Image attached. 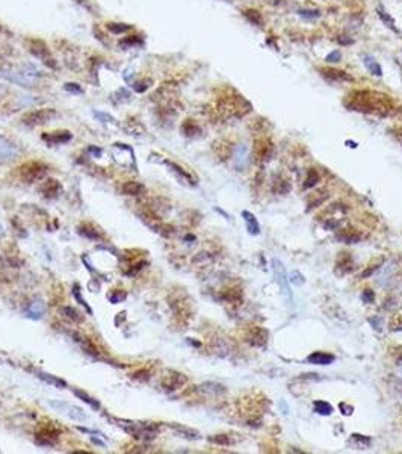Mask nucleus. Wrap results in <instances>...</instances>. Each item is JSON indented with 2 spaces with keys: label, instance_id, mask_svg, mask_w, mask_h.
<instances>
[{
  "label": "nucleus",
  "instance_id": "obj_39",
  "mask_svg": "<svg viewBox=\"0 0 402 454\" xmlns=\"http://www.w3.org/2000/svg\"><path fill=\"white\" fill-rule=\"evenodd\" d=\"M73 295H74V299L79 302V304H82L85 309H86V312L90 313V315H93V309L88 306V303H86V300L85 299H82V295H80V288H79V285H74L73 286Z\"/></svg>",
  "mask_w": 402,
  "mask_h": 454
},
{
  "label": "nucleus",
  "instance_id": "obj_2",
  "mask_svg": "<svg viewBox=\"0 0 402 454\" xmlns=\"http://www.w3.org/2000/svg\"><path fill=\"white\" fill-rule=\"evenodd\" d=\"M114 423H118L115 426L126 430L129 434H132L138 441H151L154 439L157 433H159V426L154 423H142V421H129V420H115L111 418Z\"/></svg>",
  "mask_w": 402,
  "mask_h": 454
},
{
  "label": "nucleus",
  "instance_id": "obj_32",
  "mask_svg": "<svg viewBox=\"0 0 402 454\" xmlns=\"http://www.w3.org/2000/svg\"><path fill=\"white\" fill-rule=\"evenodd\" d=\"M59 310H61V313H62V315H64L65 318L71 320L73 323H82V320H83V317L80 315V313H79L74 307H71V306H64V307H61Z\"/></svg>",
  "mask_w": 402,
  "mask_h": 454
},
{
  "label": "nucleus",
  "instance_id": "obj_12",
  "mask_svg": "<svg viewBox=\"0 0 402 454\" xmlns=\"http://www.w3.org/2000/svg\"><path fill=\"white\" fill-rule=\"evenodd\" d=\"M185 383H186V376H183L182 373H177V371H169L165 376L162 385L166 391H176V389L182 388Z\"/></svg>",
  "mask_w": 402,
  "mask_h": 454
},
{
  "label": "nucleus",
  "instance_id": "obj_45",
  "mask_svg": "<svg viewBox=\"0 0 402 454\" xmlns=\"http://www.w3.org/2000/svg\"><path fill=\"white\" fill-rule=\"evenodd\" d=\"M94 115L101 121V123H117L115 121V118L112 117V115H109V114H104V112H94Z\"/></svg>",
  "mask_w": 402,
  "mask_h": 454
},
{
  "label": "nucleus",
  "instance_id": "obj_46",
  "mask_svg": "<svg viewBox=\"0 0 402 454\" xmlns=\"http://www.w3.org/2000/svg\"><path fill=\"white\" fill-rule=\"evenodd\" d=\"M290 282H293V285H298V286H301L303 283H304V277H303V274H300L298 271H295V273H292L290 274Z\"/></svg>",
  "mask_w": 402,
  "mask_h": 454
},
{
  "label": "nucleus",
  "instance_id": "obj_44",
  "mask_svg": "<svg viewBox=\"0 0 402 454\" xmlns=\"http://www.w3.org/2000/svg\"><path fill=\"white\" fill-rule=\"evenodd\" d=\"M390 328L393 331H401L402 330V313L401 315H395L390 321Z\"/></svg>",
  "mask_w": 402,
  "mask_h": 454
},
{
  "label": "nucleus",
  "instance_id": "obj_11",
  "mask_svg": "<svg viewBox=\"0 0 402 454\" xmlns=\"http://www.w3.org/2000/svg\"><path fill=\"white\" fill-rule=\"evenodd\" d=\"M268 331L263 327L254 326L247 330V342L254 347H263L268 342Z\"/></svg>",
  "mask_w": 402,
  "mask_h": 454
},
{
  "label": "nucleus",
  "instance_id": "obj_14",
  "mask_svg": "<svg viewBox=\"0 0 402 454\" xmlns=\"http://www.w3.org/2000/svg\"><path fill=\"white\" fill-rule=\"evenodd\" d=\"M58 436H59V433L55 429L50 427V429H43L41 431H38L37 436H35V439H37V444H40L43 447H51V445L56 444Z\"/></svg>",
  "mask_w": 402,
  "mask_h": 454
},
{
  "label": "nucleus",
  "instance_id": "obj_31",
  "mask_svg": "<svg viewBox=\"0 0 402 454\" xmlns=\"http://www.w3.org/2000/svg\"><path fill=\"white\" fill-rule=\"evenodd\" d=\"M182 132L186 136H195V135H198L201 132V129H200V126L195 123L194 120H186L185 123L182 125Z\"/></svg>",
  "mask_w": 402,
  "mask_h": 454
},
{
  "label": "nucleus",
  "instance_id": "obj_47",
  "mask_svg": "<svg viewBox=\"0 0 402 454\" xmlns=\"http://www.w3.org/2000/svg\"><path fill=\"white\" fill-rule=\"evenodd\" d=\"M65 90L70 91V93H76V94L83 93V90L80 88V86H79L77 83H65Z\"/></svg>",
  "mask_w": 402,
  "mask_h": 454
},
{
  "label": "nucleus",
  "instance_id": "obj_9",
  "mask_svg": "<svg viewBox=\"0 0 402 454\" xmlns=\"http://www.w3.org/2000/svg\"><path fill=\"white\" fill-rule=\"evenodd\" d=\"M20 154V150L14 143H11L8 138L0 136V162H9L17 159Z\"/></svg>",
  "mask_w": 402,
  "mask_h": 454
},
{
  "label": "nucleus",
  "instance_id": "obj_54",
  "mask_svg": "<svg viewBox=\"0 0 402 454\" xmlns=\"http://www.w3.org/2000/svg\"><path fill=\"white\" fill-rule=\"evenodd\" d=\"M88 151H90V153H93V154H95L97 158H100L101 153H103V150H101V149H98V147H93V146L88 149Z\"/></svg>",
  "mask_w": 402,
  "mask_h": 454
},
{
  "label": "nucleus",
  "instance_id": "obj_55",
  "mask_svg": "<svg viewBox=\"0 0 402 454\" xmlns=\"http://www.w3.org/2000/svg\"><path fill=\"white\" fill-rule=\"evenodd\" d=\"M339 43H340V44H351L353 41H351V40H346L345 37H342V38H339Z\"/></svg>",
  "mask_w": 402,
  "mask_h": 454
},
{
  "label": "nucleus",
  "instance_id": "obj_3",
  "mask_svg": "<svg viewBox=\"0 0 402 454\" xmlns=\"http://www.w3.org/2000/svg\"><path fill=\"white\" fill-rule=\"evenodd\" d=\"M27 50L32 53V56H35L38 61H41L47 68H50V70L58 68V62H56L55 56L51 55L48 46L43 40H38V38L29 40L27 41Z\"/></svg>",
  "mask_w": 402,
  "mask_h": 454
},
{
  "label": "nucleus",
  "instance_id": "obj_1",
  "mask_svg": "<svg viewBox=\"0 0 402 454\" xmlns=\"http://www.w3.org/2000/svg\"><path fill=\"white\" fill-rule=\"evenodd\" d=\"M345 104L353 111L377 115H387L393 109L390 99L377 91H354L348 96Z\"/></svg>",
  "mask_w": 402,
  "mask_h": 454
},
{
  "label": "nucleus",
  "instance_id": "obj_53",
  "mask_svg": "<svg viewBox=\"0 0 402 454\" xmlns=\"http://www.w3.org/2000/svg\"><path fill=\"white\" fill-rule=\"evenodd\" d=\"M340 410H343L345 415H351V413H353V407L348 406V404H345V403H340Z\"/></svg>",
  "mask_w": 402,
  "mask_h": 454
},
{
  "label": "nucleus",
  "instance_id": "obj_6",
  "mask_svg": "<svg viewBox=\"0 0 402 454\" xmlns=\"http://www.w3.org/2000/svg\"><path fill=\"white\" fill-rule=\"evenodd\" d=\"M272 270H274V276L278 282V286L282 289L284 299L287 302L289 306H292L293 303V295H292V291H290V286H289V282H287V276H286V270H284V265L280 262L278 259H272Z\"/></svg>",
  "mask_w": 402,
  "mask_h": 454
},
{
  "label": "nucleus",
  "instance_id": "obj_33",
  "mask_svg": "<svg viewBox=\"0 0 402 454\" xmlns=\"http://www.w3.org/2000/svg\"><path fill=\"white\" fill-rule=\"evenodd\" d=\"M106 29L115 35H119V33H126L129 30H132V25H126V23H106Z\"/></svg>",
  "mask_w": 402,
  "mask_h": 454
},
{
  "label": "nucleus",
  "instance_id": "obj_43",
  "mask_svg": "<svg viewBox=\"0 0 402 454\" xmlns=\"http://www.w3.org/2000/svg\"><path fill=\"white\" fill-rule=\"evenodd\" d=\"M378 15L381 17V20H382L384 23H386V26H387V27H392L395 32H398V29H396V26H395V22L392 20V17H390V15H387L386 12H384V11H382V8H378Z\"/></svg>",
  "mask_w": 402,
  "mask_h": 454
},
{
  "label": "nucleus",
  "instance_id": "obj_37",
  "mask_svg": "<svg viewBox=\"0 0 402 454\" xmlns=\"http://www.w3.org/2000/svg\"><path fill=\"white\" fill-rule=\"evenodd\" d=\"M222 299L225 300V302H230V303H233V302H239L240 299H242V292L239 291V289H227L225 292H224V295H222Z\"/></svg>",
  "mask_w": 402,
  "mask_h": 454
},
{
  "label": "nucleus",
  "instance_id": "obj_5",
  "mask_svg": "<svg viewBox=\"0 0 402 454\" xmlns=\"http://www.w3.org/2000/svg\"><path fill=\"white\" fill-rule=\"evenodd\" d=\"M56 117V111L51 108H43V109H33L22 115V123L29 127H37L48 123L50 120Z\"/></svg>",
  "mask_w": 402,
  "mask_h": 454
},
{
  "label": "nucleus",
  "instance_id": "obj_35",
  "mask_svg": "<svg viewBox=\"0 0 402 454\" xmlns=\"http://www.w3.org/2000/svg\"><path fill=\"white\" fill-rule=\"evenodd\" d=\"M382 264H384V259L382 257H377V259H374L371 264L368 265V268H366L364 271H363V274H361V277H369V276H372L375 271H378L381 267H382Z\"/></svg>",
  "mask_w": 402,
  "mask_h": 454
},
{
  "label": "nucleus",
  "instance_id": "obj_30",
  "mask_svg": "<svg viewBox=\"0 0 402 454\" xmlns=\"http://www.w3.org/2000/svg\"><path fill=\"white\" fill-rule=\"evenodd\" d=\"M328 199V194H327V191H318V193H314V194H310L308 196V199H307V202H308V209H311V207H316V206H321L325 200Z\"/></svg>",
  "mask_w": 402,
  "mask_h": 454
},
{
  "label": "nucleus",
  "instance_id": "obj_19",
  "mask_svg": "<svg viewBox=\"0 0 402 454\" xmlns=\"http://www.w3.org/2000/svg\"><path fill=\"white\" fill-rule=\"evenodd\" d=\"M46 312V304L41 299H35L29 303L26 309V317L30 320H41Z\"/></svg>",
  "mask_w": 402,
  "mask_h": 454
},
{
  "label": "nucleus",
  "instance_id": "obj_25",
  "mask_svg": "<svg viewBox=\"0 0 402 454\" xmlns=\"http://www.w3.org/2000/svg\"><path fill=\"white\" fill-rule=\"evenodd\" d=\"M307 362L313 365H330L331 362H334V356L324 352H316L307 357Z\"/></svg>",
  "mask_w": 402,
  "mask_h": 454
},
{
  "label": "nucleus",
  "instance_id": "obj_22",
  "mask_svg": "<svg viewBox=\"0 0 402 454\" xmlns=\"http://www.w3.org/2000/svg\"><path fill=\"white\" fill-rule=\"evenodd\" d=\"M169 427L176 431V433H179L182 438H186V439H189V441H197V439H200L201 436H200V433L197 431V430H194V429H190V427H186V426H180V424H169Z\"/></svg>",
  "mask_w": 402,
  "mask_h": 454
},
{
  "label": "nucleus",
  "instance_id": "obj_41",
  "mask_svg": "<svg viewBox=\"0 0 402 454\" xmlns=\"http://www.w3.org/2000/svg\"><path fill=\"white\" fill-rule=\"evenodd\" d=\"M200 388L203 392H211V394H219L224 391V386L218 385V383H204Z\"/></svg>",
  "mask_w": 402,
  "mask_h": 454
},
{
  "label": "nucleus",
  "instance_id": "obj_51",
  "mask_svg": "<svg viewBox=\"0 0 402 454\" xmlns=\"http://www.w3.org/2000/svg\"><path fill=\"white\" fill-rule=\"evenodd\" d=\"M300 15L307 17V19H316L319 17V11H300Z\"/></svg>",
  "mask_w": 402,
  "mask_h": 454
},
{
  "label": "nucleus",
  "instance_id": "obj_23",
  "mask_svg": "<svg viewBox=\"0 0 402 454\" xmlns=\"http://www.w3.org/2000/svg\"><path fill=\"white\" fill-rule=\"evenodd\" d=\"M37 376H38L43 381L48 383V385H51V386H56V388H59V389H65V388H67V381L62 380V378H59L58 376L48 374V373H44V371H37Z\"/></svg>",
  "mask_w": 402,
  "mask_h": 454
},
{
  "label": "nucleus",
  "instance_id": "obj_56",
  "mask_svg": "<svg viewBox=\"0 0 402 454\" xmlns=\"http://www.w3.org/2000/svg\"><path fill=\"white\" fill-rule=\"evenodd\" d=\"M91 441H93L94 444H97V445H100V447H104V444H103L101 441H98L97 438H91Z\"/></svg>",
  "mask_w": 402,
  "mask_h": 454
},
{
  "label": "nucleus",
  "instance_id": "obj_28",
  "mask_svg": "<svg viewBox=\"0 0 402 454\" xmlns=\"http://www.w3.org/2000/svg\"><path fill=\"white\" fill-rule=\"evenodd\" d=\"M79 233L85 238H90V239H94V241H98L103 238L101 232L97 230L94 226H90V224H83L79 227Z\"/></svg>",
  "mask_w": 402,
  "mask_h": 454
},
{
  "label": "nucleus",
  "instance_id": "obj_57",
  "mask_svg": "<svg viewBox=\"0 0 402 454\" xmlns=\"http://www.w3.org/2000/svg\"><path fill=\"white\" fill-rule=\"evenodd\" d=\"M401 374H402V368H401Z\"/></svg>",
  "mask_w": 402,
  "mask_h": 454
},
{
  "label": "nucleus",
  "instance_id": "obj_27",
  "mask_svg": "<svg viewBox=\"0 0 402 454\" xmlns=\"http://www.w3.org/2000/svg\"><path fill=\"white\" fill-rule=\"evenodd\" d=\"M233 162L237 168H243L247 164V147L243 144H239L233 151Z\"/></svg>",
  "mask_w": 402,
  "mask_h": 454
},
{
  "label": "nucleus",
  "instance_id": "obj_29",
  "mask_svg": "<svg viewBox=\"0 0 402 454\" xmlns=\"http://www.w3.org/2000/svg\"><path fill=\"white\" fill-rule=\"evenodd\" d=\"M73 394H74L79 400H82L83 403L88 404L91 409H94V410H100V403H98V400H95V398L90 397V395L86 394L85 391H82V389H73Z\"/></svg>",
  "mask_w": 402,
  "mask_h": 454
},
{
  "label": "nucleus",
  "instance_id": "obj_20",
  "mask_svg": "<svg viewBox=\"0 0 402 454\" xmlns=\"http://www.w3.org/2000/svg\"><path fill=\"white\" fill-rule=\"evenodd\" d=\"M396 274V267L395 265H384L379 268V273H378V278H377V283L379 286H389L390 285V280H393V277Z\"/></svg>",
  "mask_w": 402,
  "mask_h": 454
},
{
  "label": "nucleus",
  "instance_id": "obj_34",
  "mask_svg": "<svg viewBox=\"0 0 402 454\" xmlns=\"http://www.w3.org/2000/svg\"><path fill=\"white\" fill-rule=\"evenodd\" d=\"M314 412L319 413V415H324V416H328L333 413V406L327 401H314Z\"/></svg>",
  "mask_w": 402,
  "mask_h": 454
},
{
  "label": "nucleus",
  "instance_id": "obj_15",
  "mask_svg": "<svg viewBox=\"0 0 402 454\" xmlns=\"http://www.w3.org/2000/svg\"><path fill=\"white\" fill-rule=\"evenodd\" d=\"M166 165H168V168L176 174V176L179 177V180L182 182V183H186V185H189V186H194L197 182H195V179L192 177V174L190 173H188L185 168H182L180 165H177L176 162H171V161H166Z\"/></svg>",
  "mask_w": 402,
  "mask_h": 454
},
{
  "label": "nucleus",
  "instance_id": "obj_48",
  "mask_svg": "<svg viewBox=\"0 0 402 454\" xmlns=\"http://www.w3.org/2000/svg\"><path fill=\"white\" fill-rule=\"evenodd\" d=\"M126 297H127V294H126V292H123L121 295H119V292H117L115 295H114V294H112V295H109V300H111V303H114V304H115V303L123 302V300L126 299Z\"/></svg>",
  "mask_w": 402,
  "mask_h": 454
},
{
  "label": "nucleus",
  "instance_id": "obj_13",
  "mask_svg": "<svg viewBox=\"0 0 402 454\" xmlns=\"http://www.w3.org/2000/svg\"><path fill=\"white\" fill-rule=\"evenodd\" d=\"M321 75L331 82H353L354 77L349 76L343 70H336V68H328V67H322L321 68Z\"/></svg>",
  "mask_w": 402,
  "mask_h": 454
},
{
  "label": "nucleus",
  "instance_id": "obj_36",
  "mask_svg": "<svg viewBox=\"0 0 402 454\" xmlns=\"http://www.w3.org/2000/svg\"><path fill=\"white\" fill-rule=\"evenodd\" d=\"M364 65L368 67V70H369V72H371L374 76H381V75H382V70H381L379 64H378L374 58L366 56V58H364Z\"/></svg>",
  "mask_w": 402,
  "mask_h": 454
},
{
  "label": "nucleus",
  "instance_id": "obj_16",
  "mask_svg": "<svg viewBox=\"0 0 402 454\" xmlns=\"http://www.w3.org/2000/svg\"><path fill=\"white\" fill-rule=\"evenodd\" d=\"M336 238L342 242H346V244H355L358 242L363 235L358 229H353V227H345V229H340L337 233H336Z\"/></svg>",
  "mask_w": 402,
  "mask_h": 454
},
{
  "label": "nucleus",
  "instance_id": "obj_18",
  "mask_svg": "<svg viewBox=\"0 0 402 454\" xmlns=\"http://www.w3.org/2000/svg\"><path fill=\"white\" fill-rule=\"evenodd\" d=\"M40 191H41L43 196H46V197H48V199H53V197H58V196L61 194L62 186H61V183H59L58 180H55V179H47V180H44L43 185L40 186Z\"/></svg>",
  "mask_w": 402,
  "mask_h": 454
},
{
  "label": "nucleus",
  "instance_id": "obj_10",
  "mask_svg": "<svg viewBox=\"0 0 402 454\" xmlns=\"http://www.w3.org/2000/svg\"><path fill=\"white\" fill-rule=\"evenodd\" d=\"M43 141L47 143L50 147H55V146H62V144H67L71 141V132L68 130H56V132H48V133H43L41 135Z\"/></svg>",
  "mask_w": 402,
  "mask_h": 454
},
{
  "label": "nucleus",
  "instance_id": "obj_50",
  "mask_svg": "<svg viewBox=\"0 0 402 454\" xmlns=\"http://www.w3.org/2000/svg\"><path fill=\"white\" fill-rule=\"evenodd\" d=\"M363 300L366 302V303H371V302H374V299H375V295H374V292L371 291V289H366L364 292H363Z\"/></svg>",
  "mask_w": 402,
  "mask_h": 454
},
{
  "label": "nucleus",
  "instance_id": "obj_40",
  "mask_svg": "<svg viewBox=\"0 0 402 454\" xmlns=\"http://www.w3.org/2000/svg\"><path fill=\"white\" fill-rule=\"evenodd\" d=\"M243 15L247 17V19L253 23V25H261V15L259 11H254V9H248V11H243Z\"/></svg>",
  "mask_w": 402,
  "mask_h": 454
},
{
  "label": "nucleus",
  "instance_id": "obj_4",
  "mask_svg": "<svg viewBox=\"0 0 402 454\" xmlns=\"http://www.w3.org/2000/svg\"><path fill=\"white\" fill-rule=\"evenodd\" d=\"M20 177L26 182V183H33V182H38V180H43L47 173H48V167L40 161H30V162H26L23 164L20 168Z\"/></svg>",
  "mask_w": 402,
  "mask_h": 454
},
{
  "label": "nucleus",
  "instance_id": "obj_49",
  "mask_svg": "<svg viewBox=\"0 0 402 454\" xmlns=\"http://www.w3.org/2000/svg\"><path fill=\"white\" fill-rule=\"evenodd\" d=\"M340 58H342L340 51H339V50H334V51H331V53L327 56V61H328V62H339Z\"/></svg>",
  "mask_w": 402,
  "mask_h": 454
},
{
  "label": "nucleus",
  "instance_id": "obj_52",
  "mask_svg": "<svg viewBox=\"0 0 402 454\" xmlns=\"http://www.w3.org/2000/svg\"><path fill=\"white\" fill-rule=\"evenodd\" d=\"M77 430H79V431H82V433H90V434H95V436H101V438H104L103 433H100V431L88 430V429H85V427H77Z\"/></svg>",
  "mask_w": 402,
  "mask_h": 454
},
{
  "label": "nucleus",
  "instance_id": "obj_21",
  "mask_svg": "<svg viewBox=\"0 0 402 454\" xmlns=\"http://www.w3.org/2000/svg\"><path fill=\"white\" fill-rule=\"evenodd\" d=\"M240 441L239 434H213L209 438V442L212 444H216V445H222V447H229V445H233V444H237Z\"/></svg>",
  "mask_w": 402,
  "mask_h": 454
},
{
  "label": "nucleus",
  "instance_id": "obj_8",
  "mask_svg": "<svg viewBox=\"0 0 402 454\" xmlns=\"http://www.w3.org/2000/svg\"><path fill=\"white\" fill-rule=\"evenodd\" d=\"M274 154V146L269 139L261 138L259 141H256V147H254V156L256 161L259 162H268Z\"/></svg>",
  "mask_w": 402,
  "mask_h": 454
},
{
  "label": "nucleus",
  "instance_id": "obj_17",
  "mask_svg": "<svg viewBox=\"0 0 402 454\" xmlns=\"http://www.w3.org/2000/svg\"><path fill=\"white\" fill-rule=\"evenodd\" d=\"M354 270V260H353V256L346 253V252H342L339 253V257H337V262H336V271L339 274H348Z\"/></svg>",
  "mask_w": 402,
  "mask_h": 454
},
{
  "label": "nucleus",
  "instance_id": "obj_26",
  "mask_svg": "<svg viewBox=\"0 0 402 454\" xmlns=\"http://www.w3.org/2000/svg\"><path fill=\"white\" fill-rule=\"evenodd\" d=\"M242 217H243V221L247 224V229L251 235H259L260 233V226H259V221L257 218L250 212V211H243L242 212Z\"/></svg>",
  "mask_w": 402,
  "mask_h": 454
},
{
  "label": "nucleus",
  "instance_id": "obj_38",
  "mask_svg": "<svg viewBox=\"0 0 402 454\" xmlns=\"http://www.w3.org/2000/svg\"><path fill=\"white\" fill-rule=\"evenodd\" d=\"M141 44H142V38H141V35H130V37H127L126 40L121 41V46H123V47H127V49L135 47V46H141Z\"/></svg>",
  "mask_w": 402,
  "mask_h": 454
},
{
  "label": "nucleus",
  "instance_id": "obj_42",
  "mask_svg": "<svg viewBox=\"0 0 402 454\" xmlns=\"http://www.w3.org/2000/svg\"><path fill=\"white\" fill-rule=\"evenodd\" d=\"M318 180H319L318 173L314 171V170H310V171L307 173V179H306V182H304V188H311V186H314Z\"/></svg>",
  "mask_w": 402,
  "mask_h": 454
},
{
  "label": "nucleus",
  "instance_id": "obj_24",
  "mask_svg": "<svg viewBox=\"0 0 402 454\" xmlns=\"http://www.w3.org/2000/svg\"><path fill=\"white\" fill-rule=\"evenodd\" d=\"M121 191H123V194L126 196H139L145 191V186L136 180H129L121 186Z\"/></svg>",
  "mask_w": 402,
  "mask_h": 454
},
{
  "label": "nucleus",
  "instance_id": "obj_7",
  "mask_svg": "<svg viewBox=\"0 0 402 454\" xmlns=\"http://www.w3.org/2000/svg\"><path fill=\"white\" fill-rule=\"evenodd\" d=\"M50 406L55 407L56 410H59L62 413H65L68 418H71V420H74V421H85L86 418H88L80 407H77L74 404H70V403H65V401L50 400Z\"/></svg>",
  "mask_w": 402,
  "mask_h": 454
}]
</instances>
